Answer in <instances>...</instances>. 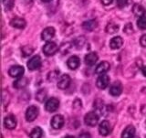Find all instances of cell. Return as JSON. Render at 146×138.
Masks as SVG:
<instances>
[{"label": "cell", "mask_w": 146, "mask_h": 138, "mask_svg": "<svg viewBox=\"0 0 146 138\" xmlns=\"http://www.w3.org/2000/svg\"><path fill=\"white\" fill-rule=\"evenodd\" d=\"M80 58L78 56H75V55L74 56H71L67 61V65L70 70H76L80 66Z\"/></svg>", "instance_id": "e0dca14e"}, {"label": "cell", "mask_w": 146, "mask_h": 138, "mask_svg": "<svg viewBox=\"0 0 146 138\" xmlns=\"http://www.w3.org/2000/svg\"><path fill=\"white\" fill-rule=\"evenodd\" d=\"M10 25L13 27H15V29H22L26 27L27 23H26V20L23 19V18H21V17H15V18H13V19H11Z\"/></svg>", "instance_id": "2e32d148"}, {"label": "cell", "mask_w": 146, "mask_h": 138, "mask_svg": "<svg viewBox=\"0 0 146 138\" xmlns=\"http://www.w3.org/2000/svg\"><path fill=\"white\" fill-rule=\"evenodd\" d=\"M111 125L108 121H102L99 125V133L100 135L107 136L108 135L111 134Z\"/></svg>", "instance_id": "30bf717a"}, {"label": "cell", "mask_w": 146, "mask_h": 138, "mask_svg": "<svg viewBox=\"0 0 146 138\" xmlns=\"http://www.w3.org/2000/svg\"><path fill=\"white\" fill-rule=\"evenodd\" d=\"M70 43H63L61 45V47L59 48V49H60V51L62 52V54H67L68 52V49H70Z\"/></svg>", "instance_id": "1f68e13d"}, {"label": "cell", "mask_w": 146, "mask_h": 138, "mask_svg": "<svg viewBox=\"0 0 146 138\" xmlns=\"http://www.w3.org/2000/svg\"><path fill=\"white\" fill-rule=\"evenodd\" d=\"M110 68H111V65H110L109 62L102 61V62H100L97 67H96L95 73L96 74H99V75L105 74V73L110 70Z\"/></svg>", "instance_id": "5bb4252c"}, {"label": "cell", "mask_w": 146, "mask_h": 138, "mask_svg": "<svg viewBox=\"0 0 146 138\" xmlns=\"http://www.w3.org/2000/svg\"><path fill=\"white\" fill-rule=\"evenodd\" d=\"M47 94H48L47 90H46V89H40L36 94V99L38 100V102L42 103V102H44V100L46 99V97H47Z\"/></svg>", "instance_id": "d4e9b609"}, {"label": "cell", "mask_w": 146, "mask_h": 138, "mask_svg": "<svg viewBox=\"0 0 146 138\" xmlns=\"http://www.w3.org/2000/svg\"><path fill=\"white\" fill-rule=\"evenodd\" d=\"M38 115V108L35 105H31L27 109L26 112V120L27 122H33L35 121Z\"/></svg>", "instance_id": "277c9868"}, {"label": "cell", "mask_w": 146, "mask_h": 138, "mask_svg": "<svg viewBox=\"0 0 146 138\" xmlns=\"http://www.w3.org/2000/svg\"><path fill=\"white\" fill-rule=\"evenodd\" d=\"M55 33H56V30H55L54 27H48L41 33V39L45 41H49L52 38H54Z\"/></svg>", "instance_id": "8fae6325"}, {"label": "cell", "mask_w": 146, "mask_h": 138, "mask_svg": "<svg viewBox=\"0 0 146 138\" xmlns=\"http://www.w3.org/2000/svg\"><path fill=\"white\" fill-rule=\"evenodd\" d=\"M58 74H59V71H50L48 75V80L49 81H55L58 78Z\"/></svg>", "instance_id": "f1b7e54d"}, {"label": "cell", "mask_w": 146, "mask_h": 138, "mask_svg": "<svg viewBox=\"0 0 146 138\" xmlns=\"http://www.w3.org/2000/svg\"><path fill=\"white\" fill-rule=\"evenodd\" d=\"M99 115L97 113L95 112H90L85 115L84 117V123L86 125L93 127L95 125H97V123L99 122Z\"/></svg>", "instance_id": "6da1fadb"}, {"label": "cell", "mask_w": 146, "mask_h": 138, "mask_svg": "<svg viewBox=\"0 0 146 138\" xmlns=\"http://www.w3.org/2000/svg\"><path fill=\"white\" fill-rule=\"evenodd\" d=\"M71 79L68 74H63L58 81V88L60 90H66L70 85Z\"/></svg>", "instance_id": "8992f818"}, {"label": "cell", "mask_w": 146, "mask_h": 138, "mask_svg": "<svg viewBox=\"0 0 146 138\" xmlns=\"http://www.w3.org/2000/svg\"><path fill=\"white\" fill-rule=\"evenodd\" d=\"M41 1H43V2H45V3H48V2H50V1H52V0H41Z\"/></svg>", "instance_id": "f35d334b"}, {"label": "cell", "mask_w": 146, "mask_h": 138, "mask_svg": "<svg viewBox=\"0 0 146 138\" xmlns=\"http://www.w3.org/2000/svg\"><path fill=\"white\" fill-rule=\"evenodd\" d=\"M64 123H65V120H64V117L60 114H56L54 115L51 119V122H50V125L54 128V129H60V128L63 127Z\"/></svg>", "instance_id": "52a82bcc"}, {"label": "cell", "mask_w": 146, "mask_h": 138, "mask_svg": "<svg viewBox=\"0 0 146 138\" xmlns=\"http://www.w3.org/2000/svg\"><path fill=\"white\" fill-rule=\"evenodd\" d=\"M123 44V40L121 37H115V38H112L110 41V47L112 49H120Z\"/></svg>", "instance_id": "ffe728a7"}, {"label": "cell", "mask_w": 146, "mask_h": 138, "mask_svg": "<svg viewBox=\"0 0 146 138\" xmlns=\"http://www.w3.org/2000/svg\"><path fill=\"white\" fill-rule=\"evenodd\" d=\"M141 72H143V76L146 77V66H143V69H141Z\"/></svg>", "instance_id": "8d00e7d4"}, {"label": "cell", "mask_w": 146, "mask_h": 138, "mask_svg": "<svg viewBox=\"0 0 146 138\" xmlns=\"http://www.w3.org/2000/svg\"><path fill=\"white\" fill-rule=\"evenodd\" d=\"M4 125L5 127L7 128L9 130H13L15 129L17 126V119L16 117L13 115V114H10V115H7L4 120Z\"/></svg>", "instance_id": "7c38bea8"}, {"label": "cell", "mask_w": 146, "mask_h": 138, "mask_svg": "<svg viewBox=\"0 0 146 138\" xmlns=\"http://www.w3.org/2000/svg\"><path fill=\"white\" fill-rule=\"evenodd\" d=\"M79 138H90V135L89 133H82L81 135H80Z\"/></svg>", "instance_id": "e575fe53"}, {"label": "cell", "mask_w": 146, "mask_h": 138, "mask_svg": "<svg viewBox=\"0 0 146 138\" xmlns=\"http://www.w3.org/2000/svg\"><path fill=\"white\" fill-rule=\"evenodd\" d=\"M137 26L140 29H146V16H141L137 20Z\"/></svg>", "instance_id": "484cf974"}, {"label": "cell", "mask_w": 146, "mask_h": 138, "mask_svg": "<svg viewBox=\"0 0 146 138\" xmlns=\"http://www.w3.org/2000/svg\"><path fill=\"white\" fill-rule=\"evenodd\" d=\"M24 68L20 65H16V66H12L10 69L8 70V74L13 78H20L24 74Z\"/></svg>", "instance_id": "ba28073f"}, {"label": "cell", "mask_w": 146, "mask_h": 138, "mask_svg": "<svg viewBox=\"0 0 146 138\" xmlns=\"http://www.w3.org/2000/svg\"><path fill=\"white\" fill-rule=\"evenodd\" d=\"M122 93V85L120 81H116L110 87V93L111 95L114 96V97H117V96H120Z\"/></svg>", "instance_id": "4fadbf2b"}, {"label": "cell", "mask_w": 146, "mask_h": 138, "mask_svg": "<svg viewBox=\"0 0 146 138\" xmlns=\"http://www.w3.org/2000/svg\"><path fill=\"white\" fill-rule=\"evenodd\" d=\"M140 43L143 47L146 48V34L143 35L141 37V39H140Z\"/></svg>", "instance_id": "836d02e7"}, {"label": "cell", "mask_w": 146, "mask_h": 138, "mask_svg": "<svg viewBox=\"0 0 146 138\" xmlns=\"http://www.w3.org/2000/svg\"><path fill=\"white\" fill-rule=\"evenodd\" d=\"M63 138H75L74 136H72V135H67L65 137H63Z\"/></svg>", "instance_id": "74e56055"}, {"label": "cell", "mask_w": 146, "mask_h": 138, "mask_svg": "<svg viewBox=\"0 0 146 138\" xmlns=\"http://www.w3.org/2000/svg\"><path fill=\"white\" fill-rule=\"evenodd\" d=\"M98 27V23L96 20H88V21H85L83 22V24H82V27L85 29V30H88V31H92L94 30L96 27Z\"/></svg>", "instance_id": "44dd1931"}, {"label": "cell", "mask_w": 146, "mask_h": 138, "mask_svg": "<svg viewBox=\"0 0 146 138\" xmlns=\"http://www.w3.org/2000/svg\"><path fill=\"white\" fill-rule=\"evenodd\" d=\"M118 31H119V26L116 23L111 22L106 26V32L109 34H115Z\"/></svg>", "instance_id": "603a6c76"}, {"label": "cell", "mask_w": 146, "mask_h": 138, "mask_svg": "<svg viewBox=\"0 0 146 138\" xmlns=\"http://www.w3.org/2000/svg\"><path fill=\"white\" fill-rule=\"evenodd\" d=\"M41 64H42V61H41V59L39 56H34L32 57L29 61H27V68L30 71H36L39 69L41 67Z\"/></svg>", "instance_id": "5b68a950"}, {"label": "cell", "mask_w": 146, "mask_h": 138, "mask_svg": "<svg viewBox=\"0 0 146 138\" xmlns=\"http://www.w3.org/2000/svg\"><path fill=\"white\" fill-rule=\"evenodd\" d=\"M85 43V39L84 37H79L74 40V44H75V47L77 49H80L83 47V44Z\"/></svg>", "instance_id": "83f0119b"}, {"label": "cell", "mask_w": 146, "mask_h": 138, "mask_svg": "<svg viewBox=\"0 0 146 138\" xmlns=\"http://www.w3.org/2000/svg\"><path fill=\"white\" fill-rule=\"evenodd\" d=\"M123 32H125L128 35H130L133 32V27H132L131 23H128V24L125 25V27H123Z\"/></svg>", "instance_id": "4dcf8cb0"}, {"label": "cell", "mask_w": 146, "mask_h": 138, "mask_svg": "<svg viewBox=\"0 0 146 138\" xmlns=\"http://www.w3.org/2000/svg\"><path fill=\"white\" fill-rule=\"evenodd\" d=\"M129 3V0H116V4L119 7H124L127 6V4Z\"/></svg>", "instance_id": "d6a6232c"}, {"label": "cell", "mask_w": 146, "mask_h": 138, "mask_svg": "<svg viewBox=\"0 0 146 138\" xmlns=\"http://www.w3.org/2000/svg\"><path fill=\"white\" fill-rule=\"evenodd\" d=\"M30 138H41L43 135V131L40 127H35L30 133Z\"/></svg>", "instance_id": "cb8c5ba5"}, {"label": "cell", "mask_w": 146, "mask_h": 138, "mask_svg": "<svg viewBox=\"0 0 146 138\" xmlns=\"http://www.w3.org/2000/svg\"><path fill=\"white\" fill-rule=\"evenodd\" d=\"M3 4L7 10H11L14 7L15 1H14V0H3Z\"/></svg>", "instance_id": "f546056e"}, {"label": "cell", "mask_w": 146, "mask_h": 138, "mask_svg": "<svg viewBox=\"0 0 146 138\" xmlns=\"http://www.w3.org/2000/svg\"><path fill=\"white\" fill-rule=\"evenodd\" d=\"M135 135V128L132 125H128L121 134V138H133Z\"/></svg>", "instance_id": "d6986e66"}, {"label": "cell", "mask_w": 146, "mask_h": 138, "mask_svg": "<svg viewBox=\"0 0 146 138\" xmlns=\"http://www.w3.org/2000/svg\"><path fill=\"white\" fill-rule=\"evenodd\" d=\"M102 3L104 5V6H109V5H111L112 3L113 0H100Z\"/></svg>", "instance_id": "d590c367"}, {"label": "cell", "mask_w": 146, "mask_h": 138, "mask_svg": "<svg viewBox=\"0 0 146 138\" xmlns=\"http://www.w3.org/2000/svg\"><path fill=\"white\" fill-rule=\"evenodd\" d=\"M27 84H29V79L22 76L14 81L13 86L15 87L16 89H23V88H25V87H27Z\"/></svg>", "instance_id": "ac0fdd59"}, {"label": "cell", "mask_w": 146, "mask_h": 138, "mask_svg": "<svg viewBox=\"0 0 146 138\" xmlns=\"http://www.w3.org/2000/svg\"><path fill=\"white\" fill-rule=\"evenodd\" d=\"M21 51H22V55L24 57H27V56H29V55H31L32 53H33L34 51V49L33 48L31 47V46H24V47L22 48L21 49Z\"/></svg>", "instance_id": "4316f807"}, {"label": "cell", "mask_w": 146, "mask_h": 138, "mask_svg": "<svg viewBox=\"0 0 146 138\" xmlns=\"http://www.w3.org/2000/svg\"><path fill=\"white\" fill-rule=\"evenodd\" d=\"M133 138H139V137H133Z\"/></svg>", "instance_id": "ab89813d"}, {"label": "cell", "mask_w": 146, "mask_h": 138, "mask_svg": "<svg viewBox=\"0 0 146 138\" xmlns=\"http://www.w3.org/2000/svg\"><path fill=\"white\" fill-rule=\"evenodd\" d=\"M110 83V77L107 74H102L100 75V77L97 79V82L96 85L100 90H104L106 89Z\"/></svg>", "instance_id": "9c48e42d"}, {"label": "cell", "mask_w": 146, "mask_h": 138, "mask_svg": "<svg viewBox=\"0 0 146 138\" xmlns=\"http://www.w3.org/2000/svg\"><path fill=\"white\" fill-rule=\"evenodd\" d=\"M132 12L136 16V17H141V16H144L145 14V9L143 8V6H141L139 4H135L133 7H132Z\"/></svg>", "instance_id": "7402d4cb"}, {"label": "cell", "mask_w": 146, "mask_h": 138, "mask_svg": "<svg viewBox=\"0 0 146 138\" xmlns=\"http://www.w3.org/2000/svg\"><path fill=\"white\" fill-rule=\"evenodd\" d=\"M58 50V45L52 41H47V43L43 47V52L46 56H53Z\"/></svg>", "instance_id": "7a4b0ae2"}, {"label": "cell", "mask_w": 146, "mask_h": 138, "mask_svg": "<svg viewBox=\"0 0 146 138\" xmlns=\"http://www.w3.org/2000/svg\"><path fill=\"white\" fill-rule=\"evenodd\" d=\"M58 107H59V101L57 98H55V97L48 99L47 101V103H46V104H45L46 111H48V113L56 112L57 110L58 109Z\"/></svg>", "instance_id": "3957f363"}, {"label": "cell", "mask_w": 146, "mask_h": 138, "mask_svg": "<svg viewBox=\"0 0 146 138\" xmlns=\"http://www.w3.org/2000/svg\"><path fill=\"white\" fill-rule=\"evenodd\" d=\"M99 57L96 52H90L85 56V63L88 66H93L98 61Z\"/></svg>", "instance_id": "9a60e30c"}]
</instances>
